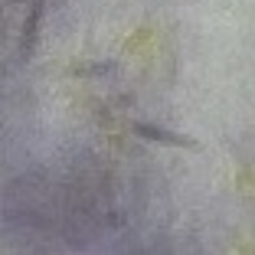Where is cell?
<instances>
[{
  "label": "cell",
  "instance_id": "7a4b0ae2",
  "mask_svg": "<svg viewBox=\"0 0 255 255\" xmlns=\"http://www.w3.org/2000/svg\"><path fill=\"white\" fill-rule=\"evenodd\" d=\"M39 23H43V0H33L30 13H26V20H23V30H20V62H26L33 56V49H36Z\"/></svg>",
  "mask_w": 255,
  "mask_h": 255
},
{
  "label": "cell",
  "instance_id": "3957f363",
  "mask_svg": "<svg viewBox=\"0 0 255 255\" xmlns=\"http://www.w3.org/2000/svg\"><path fill=\"white\" fill-rule=\"evenodd\" d=\"M112 69V62H102V66H82V69H75V72H108Z\"/></svg>",
  "mask_w": 255,
  "mask_h": 255
},
{
  "label": "cell",
  "instance_id": "6da1fadb",
  "mask_svg": "<svg viewBox=\"0 0 255 255\" xmlns=\"http://www.w3.org/2000/svg\"><path fill=\"white\" fill-rule=\"evenodd\" d=\"M141 141H150V144H160V147H180V150H200V141L190 134H180V131H167L160 125H150V121H134L131 125Z\"/></svg>",
  "mask_w": 255,
  "mask_h": 255
}]
</instances>
